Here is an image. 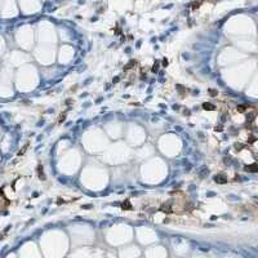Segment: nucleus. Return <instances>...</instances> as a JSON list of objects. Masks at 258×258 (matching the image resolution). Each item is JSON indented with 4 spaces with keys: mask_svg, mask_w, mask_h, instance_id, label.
Listing matches in <instances>:
<instances>
[{
    "mask_svg": "<svg viewBox=\"0 0 258 258\" xmlns=\"http://www.w3.org/2000/svg\"><path fill=\"white\" fill-rule=\"evenodd\" d=\"M5 204H6V200H5V198H4V195H3L1 192H0V210L4 208Z\"/></svg>",
    "mask_w": 258,
    "mask_h": 258,
    "instance_id": "f257e3e1",
    "label": "nucleus"
}]
</instances>
